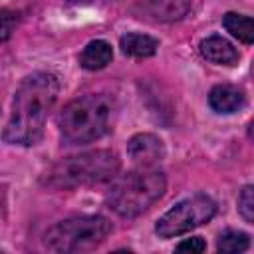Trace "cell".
<instances>
[{"instance_id": "obj_13", "label": "cell", "mask_w": 254, "mask_h": 254, "mask_svg": "<svg viewBox=\"0 0 254 254\" xmlns=\"http://www.w3.org/2000/svg\"><path fill=\"white\" fill-rule=\"evenodd\" d=\"M222 26L226 32H230L242 44H254V18H248V16H242L236 12H228L222 18Z\"/></svg>"}, {"instance_id": "obj_19", "label": "cell", "mask_w": 254, "mask_h": 254, "mask_svg": "<svg viewBox=\"0 0 254 254\" xmlns=\"http://www.w3.org/2000/svg\"><path fill=\"white\" fill-rule=\"evenodd\" d=\"M248 135H250V139L254 141V119H252V123H250V129H248Z\"/></svg>"}, {"instance_id": "obj_14", "label": "cell", "mask_w": 254, "mask_h": 254, "mask_svg": "<svg viewBox=\"0 0 254 254\" xmlns=\"http://www.w3.org/2000/svg\"><path fill=\"white\" fill-rule=\"evenodd\" d=\"M248 246H250V236L242 230H224L218 236V244H216L220 252H228V254L244 252Z\"/></svg>"}, {"instance_id": "obj_3", "label": "cell", "mask_w": 254, "mask_h": 254, "mask_svg": "<svg viewBox=\"0 0 254 254\" xmlns=\"http://www.w3.org/2000/svg\"><path fill=\"white\" fill-rule=\"evenodd\" d=\"M167 189L165 175L155 167H139L117 179L107 192V206L123 216L135 218L151 208Z\"/></svg>"}, {"instance_id": "obj_15", "label": "cell", "mask_w": 254, "mask_h": 254, "mask_svg": "<svg viewBox=\"0 0 254 254\" xmlns=\"http://www.w3.org/2000/svg\"><path fill=\"white\" fill-rule=\"evenodd\" d=\"M238 212L244 220L254 222V185H246L238 194Z\"/></svg>"}, {"instance_id": "obj_11", "label": "cell", "mask_w": 254, "mask_h": 254, "mask_svg": "<svg viewBox=\"0 0 254 254\" xmlns=\"http://www.w3.org/2000/svg\"><path fill=\"white\" fill-rule=\"evenodd\" d=\"M119 46H121V52L125 56H131V58H151L157 52L159 42L155 38L147 36V34L131 32V34L121 36Z\"/></svg>"}, {"instance_id": "obj_6", "label": "cell", "mask_w": 254, "mask_h": 254, "mask_svg": "<svg viewBox=\"0 0 254 254\" xmlns=\"http://www.w3.org/2000/svg\"><path fill=\"white\" fill-rule=\"evenodd\" d=\"M216 212V202L206 194H194L181 202H177L173 208H169L159 220H157V234L161 238H171L185 234L204 222H208Z\"/></svg>"}, {"instance_id": "obj_10", "label": "cell", "mask_w": 254, "mask_h": 254, "mask_svg": "<svg viewBox=\"0 0 254 254\" xmlns=\"http://www.w3.org/2000/svg\"><path fill=\"white\" fill-rule=\"evenodd\" d=\"M111 58H113L111 44H107L105 40H93L79 54V65L85 67V69L95 71V69L105 67L111 62Z\"/></svg>"}, {"instance_id": "obj_4", "label": "cell", "mask_w": 254, "mask_h": 254, "mask_svg": "<svg viewBox=\"0 0 254 254\" xmlns=\"http://www.w3.org/2000/svg\"><path fill=\"white\" fill-rule=\"evenodd\" d=\"M119 159L113 151L97 149L60 159L44 175V185L54 189H71L85 185H99L111 181L119 173Z\"/></svg>"}, {"instance_id": "obj_1", "label": "cell", "mask_w": 254, "mask_h": 254, "mask_svg": "<svg viewBox=\"0 0 254 254\" xmlns=\"http://www.w3.org/2000/svg\"><path fill=\"white\" fill-rule=\"evenodd\" d=\"M60 83L56 75L36 71L22 79L14 93L12 113L4 127V141L10 145H34L40 141L48 113L52 111Z\"/></svg>"}, {"instance_id": "obj_12", "label": "cell", "mask_w": 254, "mask_h": 254, "mask_svg": "<svg viewBox=\"0 0 254 254\" xmlns=\"http://www.w3.org/2000/svg\"><path fill=\"white\" fill-rule=\"evenodd\" d=\"M147 8L155 20L173 22V20H181L189 12L190 0H149Z\"/></svg>"}, {"instance_id": "obj_8", "label": "cell", "mask_w": 254, "mask_h": 254, "mask_svg": "<svg viewBox=\"0 0 254 254\" xmlns=\"http://www.w3.org/2000/svg\"><path fill=\"white\" fill-rule=\"evenodd\" d=\"M200 54L212 64L234 65L238 62V50L222 36H210L200 42Z\"/></svg>"}, {"instance_id": "obj_17", "label": "cell", "mask_w": 254, "mask_h": 254, "mask_svg": "<svg viewBox=\"0 0 254 254\" xmlns=\"http://www.w3.org/2000/svg\"><path fill=\"white\" fill-rule=\"evenodd\" d=\"M10 12L8 10H2V40L6 42L8 40V36H10V32H12V22H10Z\"/></svg>"}, {"instance_id": "obj_7", "label": "cell", "mask_w": 254, "mask_h": 254, "mask_svg": "<svg viewBox=\"0 0 254 254\" xmlns=\"http://www.w3.org/2000/svg\"><path fill=\"white\" fill-rule=\"evenodd\" d=\"M127 155L137 167H155L165 159V145L153 133H137L127 143Z\"/></svg>"}, {"instance_id": "obj_18", "label": "cell", "mask_w": 254, "mask_h": 254, "mask_svg": "<svg viewBox=\"0 0 254 254\" xmlns=\"http://www.w3.org/2000/svg\"><path fill=\"white\" fill-rule=\"evenodd\" d=\"M109 2H115V0H67V4H73V6H93V4H109Z\"/></svg>"}, {"instance_id": "obj_16", "label": "cell", "mask_w": 254, "mask_h": 254, "mask_svg": "<svg viewBox=\"0 0 254 254\" xmlns=\"http://www.w3.org/2000/svg\"><path fill=\"white\" fill-rule=\"evenodd\" d=\"M204 248H206V244H204V240L200 236H192V238H187V240L177 244V252H196L198 254Z\"/></svg>"}, {"instance_id": "obj_9", "label": "cell", "mask_w": 254, "mask_h": 254, "mask_svg": "<svg viewBox=\"0 0 254 254\" xmlns=\"http://www.w3.org/2000/svg\"><path fill=\"white\" fill-rule=\"evenodd\" d=\"M208 103L216 113H234L244 103V93L230 83L214 85L208 93Z\"/></svg>"}, {"instance_id": "obj_5", "label": "cell", "mask_w": 254, "mask_h": 254, "mask_svg": "<svg viewBox=\"0 0 254 254\" xmlns=\"http://www.w3.org/2000/svg\"><path fill=\"white\" fill-rule=\"evenodd\" d=\"M111 232V222L99 214H83L60 220L46 232V246L54 252L77 254L97 248Z\"/></svg>"}, {"instance_id": "obj_2", "label": "cell", "mask_w": 254, "mask_h": 254, "mask_svg": "<svg viewBox=\"0 0 254 254\" xmlns=\"http://www.w3.org/2000/svg\"><path fill=\"white\" fill-rule=\"evenodd\" d=\"M115 113V99L107 93H89L69 101L58 117L62 141L83 145L103 137L111 129Z\"/></svg>"}]
</instances>
